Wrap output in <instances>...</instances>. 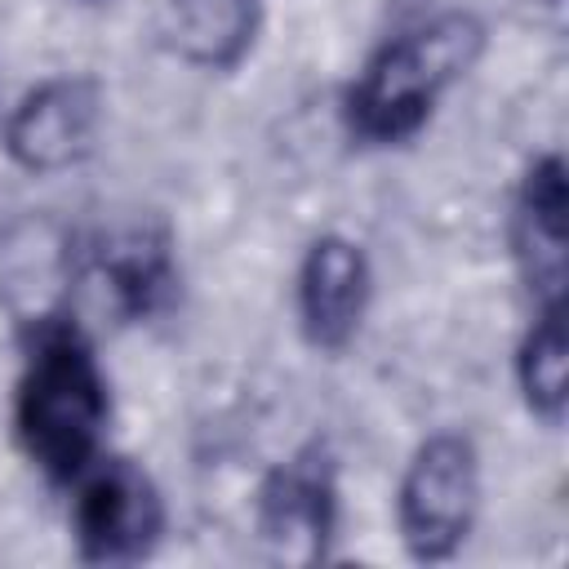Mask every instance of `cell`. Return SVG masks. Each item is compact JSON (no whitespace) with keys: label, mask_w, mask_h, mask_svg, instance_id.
Here are the masks:
<instances>
[{"label":"cell","mask_w":569,"mask_h":569,"mask_svg":"<svg viewBox=\"0 0 569 569\" xmlns=\"http://www.w3.org/2000/svg\"><path fill=\"white\" fill-rule=\"evenodd\" d=\"M516 382L525 409L547 427H560L569 400V342H565V307H538L520 347H516Z\"/></svg>","instance_id":"11"},{"label":"cell","mask_w":569,"mask_h":569,"mask_svg":"<svg viewBox=\"0 0 569 569\" xmlns=\"http://www.w3.org/2000/svg\"><path fill=\"white\" fill-rule=\"evenodd\" d=\"M373 298V271L351 236L325 231L298 262V325L316 351H342Z\"/></svg>","instance_id":"8"},{"label":"cell","mask_w":569,"mask_h":569,"mask_svg":"<svg viewBox=\"0 0 569 569\" xmlns=\"http://www.w3.org/2000/svg\"><path fill=\"white\" fill-rule=\"evenodd\" d=\"M107 418L111 396L93 342L76 320H36L13 391V436L27 462L53 485H76L102 458Z\"/></svg>","instance_id":"1"},{"label":"cell","mask_w":569,"mask_h":569,"mask_svg":"<svg viewBox=\"0 0 569 569\" xmlns=\"http://www.w3.org/2000/svg\"><path fill=\"white\" fill-rule=\"evenodd\" d=\"M262 0H164L160 31L169 49L204 71H231L253 49Z\"/></svg>","instance_id":"9"},{"label":"cell","mask_w":569,"mask_h":569,"mask_svg":"<svg viewBox=\"0 0 569 569\" xmlns=\"http://www.w3.org/2000/svg\"><path fill=\"white\" fill-rule=\"evenodd\" d=\"M76 556L84 565H138L164 538V498L133 458H98L76 480Z\"/></svg>","instance_id":"5"},{"label":"cell","mask_w":569,"mask_h":569,"mask_svg":"<svg viewBox=\"0 0 569 569\" xmlns=\"http://www.w3.org/2000/svg\"><path fill=\"white\" fill-rule=\"evenodd\" d=\"M102 89L89 76H49L18 98L4 120V151L27 173H58L76 164L98 133Z\"/></svg>","instance_id":"6"},{"label":"cell","mask_w":569,"mask_h":569,"mask_svg":"<svg viewBox=\"0 0 569 569\" xmlns=\"http://www.w3.org/2000/svg\"><path fill=\"white\" fill-rule=\"evenodd\" d=\"M480 49L485 22L467 9L436 13L431 22L391 36L365 58L360 76L347 89V129L373 147L413 138L431 120L440 93L476 67Z\"/></svg>","instance_id":"2"},{"label":"cell","mask_w":569,"mask_h":569,"mask_svg":"<svg viewBox=\"0 0 569 569\" xmlns=\"http://www.w3.org/2000/svg\"><path fill=\"white\" fill-rule=\"evenodd\" d=\"M93 276L102 284V293L111 298V311L124 320L156 316L178 289L173 249L160 231H147V227L111 236L93 258Z\"/></svg>","instance_id":"10"},{"label":"cell","mask_w":569,"mask_h":569,"mask_svg":"<svg viewBox=\"0 0 569 569\" xmlns=\"http://www.w3.org/2000/svg\"><path fill=\"white\" fill-rule=\"evenodd\" d=\"M253 529L276 565H320L338 533V467L325 440L280 458L253 498Z\"/></svg>","instance_id":"4"},{"label":"cell","mask_w":569,"mask_h":569,"mask_svg":"<svg viewBox=\"0 0 569 569\" xmlns=\"http://www.w3.org/2000/svg\"><path fill=\"white\" fill-rule=\"evenodd\" d=\"M480 511V453L462 431H431L405 462L396 529L413 560L440 565L462 551Z\"/></svg>","instance_id":"3"},{"label":"cell","mask_w":569,"mask_h":569,"mask_svg":"<svg viewBox=\"0 0 569 569\" xmlns=\"http://www.w3.org/2000/svg\"><path fill=\"white\" fill-rule=\"evenodd\" d=\"M569 182L556 151L538 156L511 204V253L533 293V307H565L569 271Z\"/></svg>","instance_id":"7"}]
</instances>
